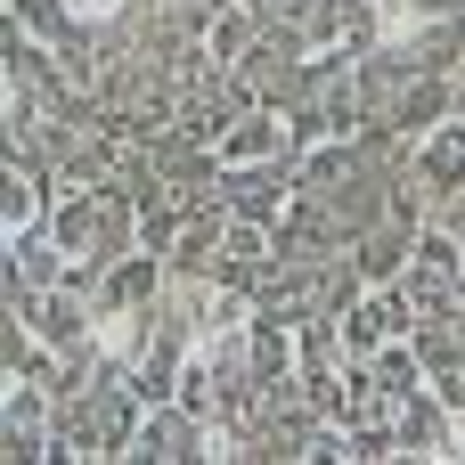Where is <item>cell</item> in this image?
I'll use <instances>...</instances> for the list:
<instances>
[{"label":"cell","instance_id":"5b68a950","mask_svg":"<svg viewBox=\"0 0 465 465\" xmlns=\"http://www.w3.org/2000/svg\"><path fill=\"white\" fill-rule=\"evenodd\" d=\"M114 8H123V0H65V16H90V25H98V16H114Z\"/></svg>","mask_w":465,"mask_h":465},{"label":"cell","instance_id":"3957f363","mask_svg":"<svg viewBox=\"0 0 465 465\" xmlns=\"http://www.w3.org/2000/svg\"><path fill=\"white\" fill-rule=\"evenodd\" d=\"M41 221V180L33 172H8V237H25Z\"/></svg>","mask_w":465,"mask_h":465},{"label":"cell","instance_id":"6da1fadb","mask_svg":"<svg viewBox=\"0 0 465 465\" xmlns=\"http://www.w3.org/2000/svg\"><path fill=\"white\" fill-rule=\"evenodd\" d=\"M270 155H286V123L278 114H237L221 131V147H213L221 172H245V163H270Z\"/></svg>","mask_w":465,"mask_h":465},{"label":"cell","instance_id":"7a4b0ae2","mask_svg":"<svg viewBox=\"0 0 465 465\" xmlns=\"http://www.w3.org/2000/svg\"><path fill=\"white\" fill-rule=\"evenodd\" d=\"M417 180H425V188H458V180H465V114H458V123H441V131L417 147Z\"/></svg>","mask_w":465,"mask_h":465},{"label":"cell","instance_id":"277c9868","mask_svg":"<svg viewBox=\"0 0 465 465\" xmlns=\"http://www.w3.org/2000/svg\"><path fill=\"white\" fill-rule=\"evenodd\" d=\"M237 41H245V16H221V25H213V49H221V57H229V49H237Z\"/></svg>","mask_w":465,"mask_h":465}]
</instances>
